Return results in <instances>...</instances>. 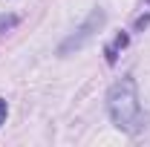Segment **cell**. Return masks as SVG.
Segmentation results:
<instances>
[{"label":"cell","mask_w":150,"mask_h":147,"mask_svg":"<svg viewBox=\"0 0 150 147\" xmlns=\"http://www.w3.org/2000/svg\"><path fill=\"white\" fill-rule=\"evenodd\" d=\"M104 23H107L104 9H93V12L87 15V20H84V23H81V26H78V29H75V32L67 37L61 46H58V55H72V52H78V49H84V46L95 37V32H98Z\"/></svg>","instance_id":"cell-2"},{"label":"cell","mask_w":150,"mask_h":147,"mask_svg":"<svg viewBox=\"0 0 150 147\" xmlns=\"http://www.w3.org/2000/svg\"><path fill=\"white\" fill-rule=\"evenodd\" d=\"M127 43H130V35H127V32H118V35L112 37L110 43H107V49H104V55H107V64H115V61H118V52H121Z\"/></svg>","instance_id":"cell-3"},{"label":"cell","mask_w":150,"mask_h":147,"mask_svg":"<svg viewBox=\"0 0 150 147\" xmlns=\"http://www.w3.org/2000/svg\"><path fill=\"white\" fill-rule=\"evenodd\" d=\"M107 112H110L112 124L127 133L136 136L144 130V110H142V98H139V87L133 78H118L107 92Z\"/></svg>","instance_id":"cell-1"},{"label":"cell","mask_w":150,"mask_h":147,"mask_svg":"<svg viewBox=\"0 0 150 147\" xmlns=\"http://www.w3.org/2000/svg\"><path fill=\"white\" fill-rule=\"evenodd\" d=\"M6 112H9V107H6V101L0 98V127L6 124Z\"/></svg>","instance_id":"cell-5"},{"label":"cell","mask_w":150,"mask_h":147,"mask_svg":"<svg viewBox=\"0 0 150 147\" xmlns=\"http://www.w3.org/2000/svg\"><path fill=\"white\" fill-rule=\"evenodd\" d=\"M15 23H18V18H3V20H0V32H6V29L15 26Z\"/></svg>","instance_id":"cell-4"}]
</instances>
